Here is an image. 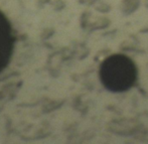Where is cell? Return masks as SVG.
<instances>
[{
    "instance_id": "7a4b0ae2",
    "label": "cell",
    "mask_w": 148,
    "mask_h": 144,
    "mask_svg": "<svg viewBox=\"0 0 148 144\" xmlns=\"http://www.w3.org/2000/svg\"><path fill=\"white\" fill-rule=\"evenodd\" d=\"M14 34L11 24L0 11V73L8 66L13 53Z\"/></svg>"
},
{
    "instance_id": "6da1fadb",
    "label": "cell",
    "mask_w": 148,
    "mask_h": 144,
    "mask_svg": "<svg viewBox=\"0 0 148 144\" xmlns=\"http://www.w3.org/2000/svg\"><path fill=\"white\" fill-rule=\"evenodd\" d=\"M100 76L107 89L122 92L129 89L136 79V69L131 60L124 56H112L103 62Z\"/></svg>"
}]
</instances>
